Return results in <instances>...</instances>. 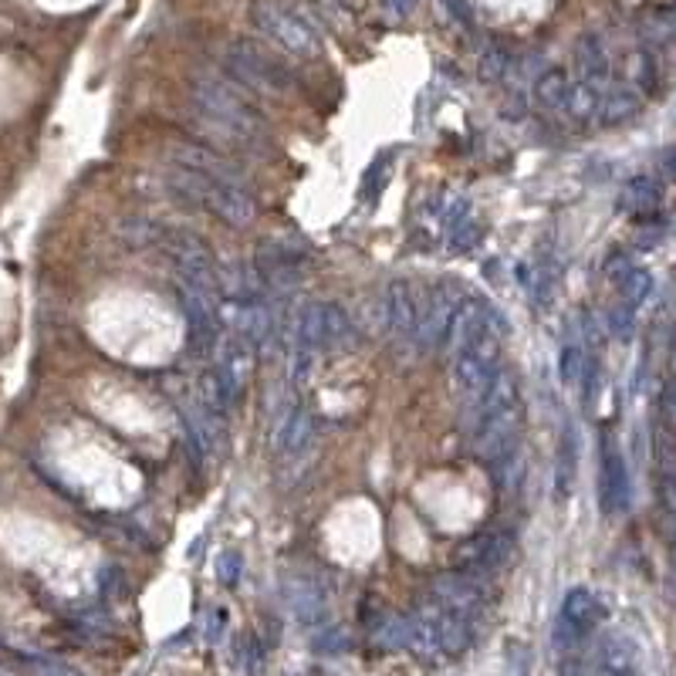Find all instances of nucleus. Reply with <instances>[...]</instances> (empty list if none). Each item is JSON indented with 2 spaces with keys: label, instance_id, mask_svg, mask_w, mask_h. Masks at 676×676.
<instances>
[{
  "label": "nucleus",
  "instance_id": "1a4fd4ad",
  "mask_svg": "<svg viewBox=\"0 0 676 676\" xmlns=\"http://www.w3.org/2000/svg\"><path fill=\"white\" fill-rule=\"evenodd\" d=\"M629 467L626 456L616 447L609 434L602 437V453H599V501L605 514H623L629 511Z\"/></svg>",
  "mask_w": 676,
  "mask_h": 676
},
{
  "label": "nucleus",
  "instance_id": "9d476101",
  "mask_svg": "<svg viewBox=\"0 0 676 676\" xmlns=\"http://www.w3.org/2000/svg\"><path fill=\"white\" fill-rule=\"evenodd\" d=\"M456 559H460V568H464L467 575L487 578V575H495L508 565L511 541L504 535H477V538L464 541Z\"/></svg>",
  "mask_w": 676,
  "mask_h": 676
},
{
  "label": "nucleus",
  "instance_id": "79ce46f5",
  "mask_svg": "<svg viewBox=\"0 0 676 676\" xmlns=\"http://www.w3.org/2000/svg\"><path fill=\"white\" fill-rule=\"evenodd\" d=\"M669 27H673V30H676V8H673V11H669Z\"/></svg>",
  "mask_w": 676,
  "mask_h": 676
},
{
  "label": "nucleus",
  "instance_id": "c756f323",
  "mask_svg": "<svg viewBox=\"0 0 676 676\" xmlns=\"http://www.w3.org/2000/svg\"><path fill=\"white\" fill-rule=\"evenodd\" d=\"M480 240V227H474V221L467 217L460 227H453L450 234H447V248L450 251H456V254H464V251H471L474 243Z\"/></svg>",
  "mask_w": 676,
  "mask_h": 676
},
{
  "label": "nucleus",
  "instance_id": "f03ea898",
  "mask_svg": "<svg viewBox=\"0 0 676 676\" xmlns=\"http://www.w3.org/2000/svg\"><path fill=\"white\" fill-rule=\"evenodd\" d=\"M166 183L183 200H190V203L210 210L213 217H221L230 227H248L254 221V213H258L254 200L230 179L210 176V173H200V170H187V166H176Z\"/></svg>",
  "mask_w": 676,
  "mask_h": 676
},
{
  "label": "nucleus",
  "instance_id": "f704fd0d",
  "mask_svg": "<svg viewBox=\"0 0 676 676\" xmlns=\"http://www.w3.org/2000/svg\"><path fill=\"white\" fill-rule=\"evenodd\" d=\"M471 217V203L464 200V197H460V200H453V206L443 213V227H447V234L453 230V227H460V224H464Z\"/></svg>",
  "mask_w": 676,
  "mask_h": 676
},
{
  "label": "nucleus",
  "instance_id": "393cba45",
  "mask_svg": "<svg viewBox=\"0 0 676 676\" xmlns=\"http://www.w3.org/2000/svg\"><path fill=\"white\" fill-rule=\"evenodd\" d=\"M619 291H623V304L639 309V304L653 295V274L642 271V267H629L619 278Z\"/></svg>",
  "mask_w": 676,
  "mask_h": 676
},
{
  "label": "nucleus",
  "instance_id": "a211bd4d",
  "mask_svg": "<svg viewBox=\"0 0 676 676\" xmlns=\"http://www.w3.org/2000/svg\"><path fill=\"white\" fill-rule=\"evenodd\" d=\"M325 349V301H309L298 315L295 328V352H318Z\"/></svg>",
  "mask_w": 676,
  "mask_h": 676
},
{
  "label": "nucleus",
  "instance_id": "7ed1b4c3",
  "mask_svg": "<svg viewBox=\"0 0 676 676\" xmlns=\"http://www.w3.org/2000/svg\"><path fill=\"white\" fill-rule=\"evenodd\" d=\"M474 642V626L467 619L453 616V612L440 609L437 602L420 609L416 616H410V642L406 650H413L423 660H440V656H460Z\"/></svg>",
  "mask_w": 676,
  "mask_h": 676
},
{
  "label": "nucleus",
  "instance_id": "c85d7f7f",
  "mask_svg": "<svg viewBox=\"0 0 676 676\" xmlns=\"http://www.w3.org/2000/svg\"><path fill=\"white\" fill-rule=\"evenodd\" d=\"M508 68H511V54L504 48H487L480 54V78H487V82L504 78Z\"/></svg>",
  "mask_w": 676,
  "mask_h": 676
},
{
  "label": "nucleus",
  "instance_id": "cd10ccee",
  "mask_svg": "<svg viewBox=\"0 0 676 676\" xmlns=\"http://www.w3.org/2000/svg\"><path fill=\"white\" fill-rule=\"evenodd\" d=\"M379 642L386 650H406L410 642V616H392L379 626Z\"/></svg>",
  "mask_w": 676,
  "mask_h": 676
},
{
  "label": "nucleus",
  "instance_id": "58836bf2",
  "mask_svg": "<svg viewBox=\"0 0 676 676\" xmlns=\"http://www.w3.org/2000/svg\"><path fill=\"white\" fill-rule=\"evenodd\" d=\"M660 166H663V173H666V176H673V179H676V146L663 152V157H660Z\"/></svg>",
  "mask_w": 676,
  "mask_h": 676
},
{
  "label": "nucleus",
  "instance_id": "f3484780",
  "mask_svg": "<svg viewBox=\"0 0 676 676\" xmlns=\"http://www.w3.org/2000/svg\"><path fill=\"white\" fill-rule=\"evenodd\" d=\"M642 105V91L636 85H612L602 102H599V118L605 122V126H619V122L633 118Z\"/></svg>",
  "mask_w": 676,
  "mask_h": 676
},
{
  "label": "nucleus",
  "instance_id": "c9c22d12",
  "mask_svg": "<svg viewBox=\"0 0 676 676\" xmlns=\"http://www.w3.org/2000/svg\"><path fill=\"white\" fill-rule=\"evenodd\" d=\"M660 501H663L666 514L676 521V477H673V474H666V477L660 480Z\"/></svg>",
  "mask_w": 676,
  "mask_h": 676
},
{
  "label": "nucleus",
  "instance_id": "6ab92c4d",
  "mask_svg": "<svg viewBox=\"0 0 676 676\" xmlns=\"http://www.w3.org/2000/svg\"><path fill=\"white\" fill-rule=\"evenodd\" d=\"M160 243L170 251V258L176 264H217V261H213L210 243H203L190 230H163V240Z\"/></svg>",
  "mask_w": 676,
  "mask_h": 676
},
{
  "label": "nucleus",
  "instance_id": "72a5a7b5",
  "mask_svg": "<svg viewBox=\"0 0 676 676\" xmlns=\"http://www.w3.org/2000/svg\"><path fill=\"white\" fill-rule=\"evenodd\" d=\"M633 312H636V309H629V304H619V309L609 315V328L616 331L619 338H629V335H633V325H636Z\"/></svg>",
  "mask_w": 676,
  "mask_h": 676
},
{
  "label": "nucleus",
  "instance_id": "aec40b11",
  "mask_svg": "<svg viewBox=\"0 0 676 676\" xmlns=\"http://www.w3.org/2000/svg\"><path fill=\"white\" fill-rule=\"evenodd\" d=\"M660 203H663V187L650 176L629 179L619 193V210H626V213H653Z\"/></svg>",
  "mask_w": 676,
  "mask_h": 676
},
{
  "label": "nucleus",
  "instance_id": "7c9ffc66",
  "mask_svg": "<svg viewBox=\"0 0 676 676\" xmlns=\"http://www.w3.org/2000/svg\"><path fill=\"white\" fill-rule=\"evenodd\" d=\"M240 572H243V559L237 555V551H224V555L217 559V578L227 589H234L240 581Z\"/></svg>",
  "mask_w": 676,
  "mask_h": 676
},
{
  "label": "nucleus",
  "instance_id": "e433bc0d",
  "mask_svg": "<svg viewBox=\"0 0 676 676\" xmlns=\"http://www.w3.org/2000/svg\"><path fill=\"white\" fill-rule=\"evenodd\" d=\"M315 647L322 650V653H338V650H346L349 642H346V633H338V629H328L325 636H318V642Z\"/></svg>",
  "mask_w": 676,
  "mask_h": 676
},
{
  "label": "nucleus",
  "instance_id": "dca6fc26",
  "mask_svg": "<svg viewBox=\"0 0 676 676\" xmlns=\"http://www.w3.org/2000/svg\"><path fill=\"white\" fill-rule=\"evenodd\" d=\"M312 437H315V413L298 406L295 413L285 416L278 437H274V447H278V453H285V456H295L312 443Z\"/></svg>",
  "mask_w": 676,
  "mask_h": 676
},
{
  "label": "nucleus",
  "instance_id": "9b49d317",
  "mask_svg": "<svg viewBox=\"0 0 676 676\" xmlns=\"http://www.w3.org/2000/svg\"><path fill=\"white\" fill-rule=\"evenodd\" d=\"M285 599L288 609L295 612V619L304 626H322L328 616V599L325 589L318 586L315 578H288L285 581Z\"/></svg>",
  "mask_w": 676,
  "mask_h": 676
},
{
  "label": "nucleus",
  "instance_id": "0eeeda50",
  "mask_svg": "<svg viewBox=\"0 0 676 676\" xmlns=\"http://www.w3.org/2000/svg\"><path fill=\"white\" fill-rule=\"evenodd\" d=\"M434 602L453 616L467 619L471 626L477 619H484L487 612V592L480 586L477 575H467V572H450V575H440L434 581Z\"/></svg>",
  "mask_w": 676,
  "mask_h": 676
},
{
  "label": "nucleus",
  "instance_id": "a878e982",
  "mask_svg": "<svg viewBox=\"0 0 676 676\" xmlns=\"http://www.w3.org/2000/svg\"><path fill=\"white\" fill-rule=\"evenodd\" d=\"M118 234L122 240L129 243V248H146V243H160L163 240V227L149 217H129L118 224Z\"/></svg>",
  "mask_w": 676,
  "mask_h": 676
},
{
  "label": "nucleus",
  "instance_id": "bb28decb",
  "mask_svg": "<svg viewBox=\"0 0 676 676\" xmlns=\"http://www.w3.org/2000/svg\"><path fill=\"white\" fill-rule=\"evenodd\" d=\"M352 342V322L335 301H325V349Z\"/></svg>",
  "mask_w": 676,
  "mask_h": 676
},
{
  "label": "nucleus",
  "instance_id": "2f4dec72",
  "mask_svg": "<svg viewBox=\"0 0 676 676\" xmlns=\"http://www.w3.org/2000/svg\"><path fill=\"white\" fill-rule=\"evenodd\" d=\"M562 379L565 383H575L581 376V368H586V352H581L578 346H565L562 349Z\"/></svg>",
  "mask_w": 676,
  "mask_h": 676
},
{
  "label": "nucleus",
  "instance_id": "423d86ee",
  "mask_svg": "<svg viewBox=\"0 0 676 676\" xmlns=\"http://www.w3.org/2000/svg\"><path fill=\"white\" fill-rule=\"evenodd\" d=\"M605 609L589 589H572L562 602V612L555 619V647L559 653H575L586 636L602 623Z\"/></svg>",
  "mask_w": 676,
  "mask_h": 676
},
{
  "label": "nucleus",
  "instance_id": "f257e3e1",
  "mask_svg": "<svg viewBox=\"0 0 676 676\" xmlns=\"http://www.w3.org/2000/svg\"><path fill=\"white\" fill-rule=\"evenodd\" d=\"M190 91H193V102L203 112V118L213 129H221L227 136V142H237V146L261 142L267 122L230 82L203 72V75H193Z\"/></svg>",
  "mask_w": 676,
  "mask_h": 676
},
{
  "label": "nucleus",
  "instance_id": "2eb2a0df",
  "mask_svg": "<svg viewBox=\"0 0 676 676\" xmlns=\"http://www.w3.org/2000/svg\"><path fill=\"white\" fill-rule=\"evenodd\" d=\"M575 477H578V434L572 423H565L559 437V456H555V498L559 501L572 498Z\"/></svg>",
  "mask_w": 676,
  "mask_h": 676
},
{
  "label": "nucleus",
  "instance_id": "ddd939ff",
  "mask_svg": "<svg viewBox=\"0 0 676 676\" xmlns=\"http://www.w3.org/2000/svg\"><path fill=\"white\" fill-rule=\"evenodd\" d=\"M383 312H386V325L396 328V331H416V322H420V301L413 295V288L406 281H392L383 295Z\"/></svg>",
  "mask_w": 676,
  "mask_h": 676
},
{
  "label": "nucleus",
  "instance_id": "f8f14e48",
  "mask_svg": "<svg viewBox=\"0 0 676 676\" xmlns=\"http://www.w3.org/2000/svg\"><path fill=\"white\" fill-rule=\"evenodd\" d=\"M453 309H456V304L450 301L447 288L429 291L426 304L420 309V322H416V335H420L423 349H434V346L443 342V335L450 331V322H453Z\"/></svg>",
  "mask_w": 676,
  "mask_h": 676
},
{
  "label": "nucleus",
  "instance_id": "ea45409f",
  "mask_svg": "<svg viewBox=\"0 0 676 676\" xmlns=\"http://www.w3.org/2000/svg\"><path fill=\"white\" fill-rule=\"evenodd\" d=\"M338 4H342V8H352V11H359V8H362V0H338Z\"/></svg>",
  "mask_w": 676,
  "mask_h": 676
},
{
  "label": "nucleus",
  "instance_id": "5701e85b",
  "mask_svg": "<svg viewBox=\"0 0 676 676\" xmlns=\"http://www.w3.org/2000/svg\"><path fill=\"white\" fill-rule=\"evenodd\" d=\"M599 102H602L599 85H592V82H578V85H572V91H568L565 112H568L572 118H578V122H589L592 115H599Z\"/></svg>",
  "mask_w": 676,
  "mask_h": 676
},
{
  "label": "nucleus",
  "instance_id": "a19ab883",
  "mask_svg": "<svg viewBox=\"0 0 676 676\" xmlns=\"http://www.w3.org/2000/svg\"><path fill=\"white\" fill-rule=\"evenodd\" d=\"M669 368L676 373V338H673V349H669Z\"/></svg>",
  "mask_w": 676,
  "mask_h": 676
},
{
  "label": "nucleus",
  "instance_id": "b1692460",
  "mask_svg": "<svg viewBox=\"0 0 676 676\" xmlns=\"http://www.w3.org/2000/svg\"><path fill=\"white\" fill-rule=\"evenodd\" d=\"M24 666L30 669V676H85L78 666L58 660V656H48V653H30V650H14Z\"/></svg>",
  "mask_w": 676,
  "mask_h": 676
},
{
  "label": "nucleus",
  "instance_id": "20e7f679",
  "mask_svg": "<svg viewBox=\"0 0 676 676\" xmlns=\"http://www.w3.org/2000/svg\"><path fill=\"white\" fill-rule=\"evenodd\" d=\"M251 21H254V27L261 30L264 38H271L274 45L285 48L288 54L315 58L322 51L318 27L304 17L301 11H295L291 4H278V0H254Z\"/></svg>",
  "mask_w": 676,
  "mask_h": 676
},
{
  "label": "nucleus",
  "instance_id": "4c0bfd02",
  "mask_svg": "<svg viewBox=\"0 0 676 676\" xmlns=\"http://www.w3.org/2000/svg\"><path fill=\"white\" fill-rule=\"evenodd\" d=\"M383 4H386V11H389V14H396V17H406V14L413 11L416 0H383Z\"/></svg>",
  "mask_w": 676,
  "mask_h": 676
},
{
  "label": "nucleus",
  "instance_id": "473e14b6",
  "mask_svg": "<svg viewBox=\"0 0 676 676\" xmlns=\"http://www.w3.org/2000/svg\"><path fill=\"white\" fill-rule=\"evenodd\" d=\"M660 416H663V423L669 429H676V373H673V379L660 392Z\"/></svg>",
  "mask_w": 676,
  "mask_h": 676
},
{
  "label": "nucleus",
  "instance_id": "39448f33",
  "mask_svg": "<svg viewBox=\"0 0 676 676\" xmlns=\"http://www.w3.org/2000/svg\"><path fill=\"white\" fill-rule=\"evenodd\" d=\"M224 68L243 82L251 85L254 91H264V96H285L291 88V72L281 65L278 58L267 54L264 48L251 45V41H234L224 48Z\"/></svg>",
  "mask_w": 676,
  "mask_h": 676
},
{
  "label": "nucleus",
  "instance_id": "6e6552de",
  "mask_svg": "<svg viewBox=\"0 0 676 676\" xmlns=\"http://www.w3.org/2000/svg\"><path fill=\"white\" fill-rule=\"evenodd\" d=\"M251 368H254V346L240 331H227L217 342V379L224 383L230 403H240L243 389L251 383Z\"/></svg>",
  "mask_w": 676,
  "mask_h": 676
},
{
  "label": "nucleus",
  "instance_id": "4be33fe9",
  "mask_svg": "<svg viewBox=\"0 0 676 676\" xmlns=\"http://www.w3.org/2000/svg\"><path fill=\"white\" fill-rule=\"evenodd\" d=\"M568 91H572V82H568V75H565L562 68H548V72L538 75V82H535V99H538L544 109H551V112L565 109Z\"/></svg>",
  "mask_w": 676,
  "mask_h": 676
},
{
  "label": "nucleus",
  "instance_id": "412c9836",
  "mask_svg": "<svg viewBox=\"0 0 676 676\" xmlns=\"http://www.w3.org/2000/svg\"><path fill=\"white\" fill-rule=\"evenodd\" d=\"M575 58H578V68H581V82L599 85V82L609 78V54H605V45H602L596 35H589V38H581V41H578Z\"/></svg>",
  "mask_w": 676,
  "mask_h": 676
},
{
  "label": "nucleus",
  "instance_id": "4468645a",
  "mask_svg": "<svg viewBox=\"0 0 676 676\" xmlns=\"http://www.w3.org/2000/svg\"><path fill=\"white\" fill-rule=\"evenodd\" d=\"M596 676H642L639 673V653L629 636H605L599 650V669Z\"/></svg>",
  "mask_w": 676,
  "mask_h": 676
}]
</instances>
